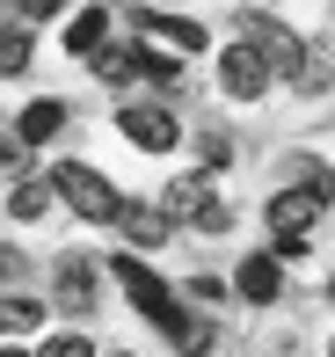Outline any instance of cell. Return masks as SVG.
<instances>
[{"label":"cell","mask_w":335,"mask_h":357,"mask_svg":"<svg viewBox=\"0 0 335 357\" xmlns=\"http://www.w3.org/2000/svg\"><path fill=\"white\" fill-rule=\"evenodd\" d=\"M139 29H146L153 44H175V52H204V29L182 22V15H153V8H139Z\"/></svg>","instance_id":"cell-9"},{"label":"cell","mask_w":335,"mask_h":357,"mask_svg":"<svg viewBox=\"0 0 335 357\" xmlns=\"http://www.w3.org/2000/svg\"><path fill=\"white\" fill-rule=\"evenodd\" d=\"M52 306H66V314H95V263H88V255H66V263H59Z\"/></svg>","instance_id":"cell-7"},{"label":"cell","mask_w":335,"mask_h":357,"mask_svg":"<svg viewBox=\"0 0 335 357\" xmlns=\"http://www.w3.org/2000/svg\"><path fill=\"white\" fill-rule=\"evenodd\" d=\"M15 73H29V37H22V29L0 37V80H15Z\"/></svg>","instance_id":"cell-15"},{"label":"cell","mask_w":335,"mask_h":357,"mask_svg":"<svg viewBox=\"0 0 335 357\" xmlns=\"http://www.w3.org/2000/svg\"><path fill=\"white\" fill-rule=\"evenodd\" d=\"M117 357H124V350H117Z\"/></svg>","instance_id":"cell-23"},{"label":"cell","mask_w":335,"mask_h":357,"mask_svg":"<svg viewBox=\"0 0 335 357\" xmlns=\"http://www.w3.org/2000/svg\"><path fill=\"white\" fill-rule=\"evenodd\" d=\"M248 44H255V52L270 59V73H299V66H306L299 37H292V29H277L270 15H248Z\"/></svg>","instance_id":"cell-6"},{"label":"cell","mask_w":335,"mask_h":357,"mask_svg":"<svg viewBox=\"0 0 335 357\" xmlns=\"http://www.w3.org/2000/svg\"><path fill=\"white\" fill-rule=\"evenodd\" d=\"M109 270H117V284L132 291V306H139V314H146V321H161V335H175V343H182L189 314H182V306H175V291H168L161 278H153V270L139 263V255H117V263H109Z\"/></svg>","instance_id":"cell-1"},{"label":"cell","mask_w":335,"mask_h":357,"mask_svg":"<svg viewBox=\"0 0 335 357\" xmlns=\"http://www.w3.org/2000/svg\"><path fill=\"white\" fill-rule=\"evenodd\" d=\"M226 160H233V146L219 139V132H204V168H226Z\"/></svg>","instance_id":"cell-18"},{"label":"cell","mask_w":335,"mask_h":357,"mask_svg":"<svg viewBox=\"0 0 335 357\" xmlns=\"http://www.w3.org/2000/svg\"><path fill=\"white\" fill-rule=\"evenodd\" d=\"M219 80H226L233 102H255V95L270 88V59L255 52V44H226V52H219Z\"/></svg>","instance_id":"cell-5"},{"label":"cell","mask_w":335,"mask_h":357,"mask_svg":"<svg viewBox=\"0 0 335 357\" xmlns=\"http://www.w3.org/2000/svg\"><path fill=\"white\" fill-rule=\"evenodd\" d=\"M59 124H66V102H59V95H44V102L22 109V139H52Z\"/></svg>","instance_id":"cell-12"},{"label":"cell","mask_w":335,"mask_h":357,"mask_svg":"<svg viewBox=\"0 0 335 357\" xmlns=\"http://www.w3.org/2000/svg\"><path fill=\"white\" fill-rule=\"evenodd\" d=\"M117 124H124V139L146 146V153H168V146L182 139V124H175L161 102H124V109H117Z\"/></svg>","instance_id":"cell-4"},{"label":"cell","mask_w":335,"mask_h":357,"mask_svg":"<svg viewBox=\"0 0 335 357\" xmlns=\"http://www.w3.org/2000/svg\"><path fill=\"white\" fill-rule=\"evenodd\" d=\"M109 37V8H88V15H73V29H66V52H81L95 59V44Z\"/></svg>","instance_id":"cell-11"},{"label":"cell","mask_w":335,"mask_h":357,"mask_svg":"<svg viewBox=\"0 0 335 357\" xmlns=\"http://www.w3.org/2000/svg\"><path fill=\"white\" fill-rule=\"evenodd\" d=\"M44 321V299H0V335H22Z\"/></svg>","instance_id":"cell-13"},{"label":"cell","mask_w":335,"mask_h":357,"mask_svg":"<svg viewBox=\"0 0 335 357\" xmlns=\"http://www.w3.org/2000/svg\"><path fill=\"white\" fill-rule=\"evenodd\" d=\"M52 190H59V197H66L81 219H95V226H109V219L124 212V197H117V190H109L95 168H81V160H59V168H52Z\"/></svg>","instance_id":"cell-2"},{"label":"cell","mask_w":335,"mask_h":357,"mask_svg":"<svg viewBox=\"0 0 335 357\" xmlns=\"http://www.w3.org/2000/svg\"><path fill=\"white\" fill-rule=\"evenodd\" d=\"M59 8H66V0H29V15H59Z\"/></svg>","instance_id":"cell-21"},{"label":"cell","mask_w":335,"mask_h":357,"mask_svg":"<svg viewBox=\"0 0 335 357\" xmlns=\"http://www.w3.org/2000/svg\"><path fill=\"white\" fill-rule=\"evenodd\" d=\"M15 160H22V139H8V132H0V168H15Z\"/></svg>","instance_id":"cell-20"},{"label":"cell","mask_w":335,"mask_h":357,"mask_svg":"<svg viewBox=\"0 0 335 357\" xmlns=\"http://www.w3.org/2000/svg\"><path fill=\"white\" fill-rule=\"evenodd\" d=\"M233 284H241V299L270 306V299H277V255H248V263H241V278H233Z\"/></svg>","instance_id":"cell-10"},{"label":"cell","mask_w":335,"mask_h":357,"mask_svg":"<svg viewBox=\"0 0 335 357\" xmlns=\"http://www.w3.org/2000/svg\"><path fill=\"white\" fill-rule=\"evenodd\" d=\"M321 204H328V190H313V183L277 190V197H270V234L277 241H306V226L321 219Z\"/></svg>","instance_id":"cell-3"},{"label":"cell","mask_w":335,"mask_h":357,"mask_svg":"<svg viewBox=\"0 0 335 357\" xmlns=\"http://www.w3.org/2000/svg\"><path fill=\"white\" fill-rule=\"evenodd\" d=\"M117 226L139 241V248H161V241L175 234V212H168V204H124V212H117Z\"/></svg>","instance_id":"cell-8"},{"label":"cell","mask_w":335,"mask_h":357,"mask_svg":"<svg viewBox=\"0 0 335 357\" xmlns=\"http://www.w3.org/2000/svg\"><path fill=\"white\" fill-rule=\"evenodd\" d=\"M0 357H29V350H0Z\"/></svg>","instance_id":"cell-22"},{"label":"cell","mask_w":335,"mask_h":357,"mask_svg":"<svg viewBox=\"0 0 335 357\" xmlns=\"http://www.w3.org/2000/svg\"><path fill=\"white\" fill-rule=\"evenodd\" d=\"M44 204H52V183H22V190L8 197V212H15V219H44Z\"/></svg>","instance_id":"cell-14"},{"label":"cell","mask_w":335,"mask_h":357,"mask_svg":"<svg viewBox=\"0 0 335 357\" xmlns=\"http://www.w3.org/2000/svg\"><path fill=\"white\" fill-rule=\"evenodd\" d=\"M44 357H95V350H88V335H52Z\"/></svg>","instance_id":"cell-17"},{"label":"cell","mask_w":335,"mask_h":357,"mask_svg":"<svg viewBox=\"0 0 335 357\" xmlns=\"http://www.w3.org/2000/svg\"><path fill=\"white\" fill-rule=\"evenodd\" d=\"M189 219H197L204 234H226V226H233V212H226L219 197H197V212H189Z\"/></svg>","instance_id":"cell-16"},{"label":"cell","mask_w":335,"mask_h":357,"mask_svg":"<svg viewBox=\"0 0 335 357\" xmlns=\"http://www.w3.org/2000/svg\"><path fill=\"white\" fill-rule=\"evenodd\" d=\"M29 15V0H0V37H15V22Z\"/></svg>","instance_id":"cell-19"}]
</instances>
